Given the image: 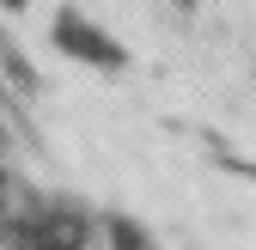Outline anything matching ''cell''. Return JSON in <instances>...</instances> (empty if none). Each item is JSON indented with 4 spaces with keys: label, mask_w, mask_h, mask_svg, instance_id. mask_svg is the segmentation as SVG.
<instances>
[{
    "label": "cell",
    "mask_w": 256,
    "mask_h": 250,
    "mask_svg": "<svg viewBox=\"0 0 256 250\" xmlns=\"http://www.w3.org/2000/svg\"><path fill=\"white\" fill-rule=\"evenodd\" d=\"M55 49H68V55H80V61H92V68H122V43H110L98 24H86V18H74V12H61L55 18Z\"/></svg>",
    "instance_id": "7a4b0ae2"
},
{
    "label": "cell",
    "mask_w": 256,
    "mask_h": 250,
    "mask_svg": "<svg viewBox=\"0 0 256 250\" xmlns=\"http://www.w3.org/2000/svg\"><path fill=\"white\" fill-rule=\"evenodd\" d=\"M110 244H116V250H152V238H146L134 220H110Z\"/></svg>",
    "instance_id": "3957f363"
},
{
    "label": "cell",
    "mask_w": 256,
    "mask_h": 250,
    "mask_svg": "<svg viewBox=\"0 0 256 250\" xmlns=\"http://www.w3.org/2000/svg\"><path fill=\"white\" fill-rule=\"evenodd\" d=\"M12 238H18V250H86L92 244V220L80 208H49L43 202V214Z\"/></svg>",
    "instance_id": "6da1fadb"
}]
</instances>
